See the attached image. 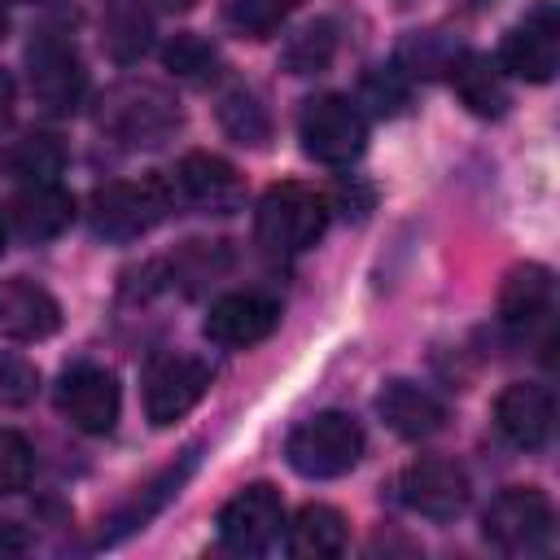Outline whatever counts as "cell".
<instances>
[{"label": "cell", "mask_w": 560, "mask_h": 560, "mask_svg": "<svg viewBox=\"0 0 560 560\" xmlns=\"http://www.w3.org/2000/svg\"><path fill=\"white\" fill-rule=\"evenodd\" d=\"M179 101L149 79L114 83L96 105V127L122 149H158L179 131Z\"/></svg>", "instance_id": "6da1fadb"}, {"label": "cell", "mask_w": 560, "mask_h": 560, "mask_svg": "<svg viewBox=\"0 0 560 560\" xmlns=\"http://www.w3.org/2000/svg\"><path fill=\"white\" fill-rule=\"evenodd\" d=\"M328 228V201L306 184H271L254 210V236L271 258L311 249Z\"/></svg>", "instance_id": "7a4b0ae2"}, {"label": "cell", "mask_w": 560, "mask_h": 560, "mask_svg": "<svg viewBox=\"0 0 560 560\" xmlns=\"http://www.w3.org/2000/svg\"><path fill=\"white\" fill-rule=\"evenodd\" d=\"M175 201L171 179H118L88 197V228L101 241H136L166 219Z\"/></svg>", "instance_id": "3957f363"}, {"label": "cell", "mask_w": 560, "mask_h": 560, "mask_svg": "<svg viewBox=\"0 0 560 560\" xmlns=\"http://www.w3.org/2000/svg\"><path fill=\"white\" fill-rule=\"evenodd\" d=\"M359 455H363V429L346 411H319V416L302 420L284 442L289 468L311 477V481H328V477L350 472L359 464Z\"/></svg>", "instance_id": "277c9868"}, {"label": "cell", "mask_w": 560, "mask_h": 560, "mask_svg": "<svg viewBox=\"0 0 560 560\" xmlns=\"http://www.w3.org/2000/svg\"><path fill=\"white\" fill-rule=\"evenodd\" d=\"M298 140H302L306 158H315L324 166H346V162H354L363 153L368 122H363L354 101H346L337 92H324V96H311L302 105Z\"/></svg>", "instance_id": "5b68a950"}, {"label": "cell", "mask_w": 560, "mask_h": 560, "mask_svg": "<svg viewBox=\"0 0 560 560\" xmlns=\"http://www.w3.org/2000/svg\"><path fill=\"white\" fill-rule=\"evenodd\" d=\"M481 534L499 547V551H512V556H529V551H542L556 534V512H551V499L538 490V486H512V490H499L481 516Z\"/></svg>", "instance_id": "8992f818"}, {"label": "cell", "mask_w": 560, "mask_h": 560, "mask_svg": "<svg viewBox=\"0 0 560 560\" xmlns=\"http://www.w3.org/2000/svg\"><path fill=\"white\" fill-rule=\"evenodd\" d=\"M280 525H284V503H280V490L267 481L236 490L219 508V538L236 556H262L280 538Z\"/></svg>", "instance_id": "52a82bcc"}, {"label": "cell", "mask_w": 560, "mask_h": 560, "mask_svg": "<svg viewBox=\"0 0 560 560\" xmlns=\"http://www.w3.org/2000/svg\"><path fill=\"white\" fill-rule=\"evenodd\" d=\"M26 79H31V96L48 109V114H74L88 88V70L79 61V52L61 39V35H39L26 48Z\"/></svg>", "instance_id": "ba28073f"}, {"label": "cell", "mask_w": 560, "mask_h": 560, "mask_svg": "<svg viewBox=\"0 0 560 560\" xmlns=\"http://www.w3.org/2000/svg\"><path fill=\"white\" fill-rule=\"evenodd\" d=\"M499 66L512 70L516 79L529 83H547L560 66V22H556V4L538 0L508 35L499 48Z\"/></svg>", "instance_id": "9c48e42d"}, {"label": "cell", "mask_w": 560, "mask_h": 560, "mask_svg": "<svg viewBox=\"0 0 560 560\" xmlns=\"http://www.w3.org/2000/svg\"><path fill=\"white\" fill-rule=\"evenodd\" d=\"M276 324H280V302L271 293H262V289H236V293H223V298L210 302L201 332L214 346L245 350V346L267 341L276 332Z\"/></svg>", "instance_id": "30bf717a"}, {"label": "cell", "mask_w": 560, "mask_h": 560, "mask_svg": "<svg viewBox=\"0 0 560 560\" xmlns=\"http://www.w3.org/2000/svg\"><path fill=\"white\" fill-rule=\"evenodd\" d=\"M210 389V368L188 354H162L144 372V416L153 424H175Z\"/></svg>", "instance_id": "8fae6325"}, {"label": "cell", "mask_w": 560, "mask_h": 560, "mask_svg": "<svg viewBox=\"0 0 560 560\" xmlns=\"http://www.w3.org/2000/svg\"><path fill=\"white\" fill-rule=\"evenodd\" d=\"M57 407H61V416L74 429H83V433H109L114 420H118L122 394H118L114 372H105L96 363H74L57 381Z\"/></svg>", "instance_id": "7c38bea8"}, {"label": "cell", "mask_w": 560, "mask_h": 560, "mask_svg": "<svg viewBox=\"0 0 560 560\" xmlns=\"http://www.w3.org/2000/svg\"><path fill=\"white\" fill-rule=\"evenodd\" d=\"M468 472L455 464V459H416L402 468L398 477V499L429 516V521H455L464 508H468Z\"/></svg>", "instance_id": "4fadbf2b"}, {"label": "cell", "mask_w": 560, "mask_h": 560, "mask_svg": "<svg viewBox=\"0 0 560 560\" xmlns=\"http://www.w3.org/2000/svg\"><path fill=\"white\" fill-rule=\"evenodd\" d=\"M57 328H61V306L44 284L26 276L0 280V337L4 341H44Z\"/></svg>", "instance_id": "5bb4252c"}, {"label": "cell", "mask_w": 560, "mask_h": 560, "mask_svg": "<svg viewBox=\"0 0 560 560\" xmlns=\"http://www.w3.org/2000/svg\"><path fill=\"white\" fill-rule=\"evenodd\" d=\"M171 188H175L188 206H197V210H214V214L236 210L241 197H245V184H241L236 166L223 162L219 153H188V158L175 166Z\"/></svg>", "instance_id": "9a60e30c"}, {"label": "cell", "mask_w": 560, "mask_h": 560, "mask_svg": "<svg viewBox=\"0 0 560 560\" xmlns=\"http://www.w3.org/2000/svg\"><path fill=\"white\" fill-rule=\"evenodd\" d=\"M494 424H499V433H503L512 446L538 451V446H547V438H551L556 402H551V394H547L542 385L516 381V385H508V389L494 398Z\"/></svg>", "instance_id": "2e32d148"}, {"label": "cell", "mask_w": 560, "mask_h": 560, "mask_svg": "<svg viewBox=\"0 0 560 560\" xmlns=\"http://www.w3.org/2000/svg\"><path fill=\"white\" fill-rule=\"evenodd\" d=\"M192 468H197V446H188L175 464H166L153 481H144L118 512H114V521H109V529H101V542L109 547V542H118V538H127V534H136V529H144L175 494H179V486L192 477Z\"/></svg>", "instance_id": "e0dca14e"}, {"label": "cell", "mask_w": 560, "mask_h": 560, "mask_svg": "<svg viewBox=\"0 0 560 560\" xmlns=\"http://www.w3.org/2000/svg\"><path fill=\"white\" fill-rule=\"evenodd\" d=\"M74 223V197L52 179H31L13 197V228L26 241H52Z\"/></svg>", "instance_id": "ac0fdd59"}, {"label": "cell", "mask_w": 560, "mask_h": 560, "mask_svg": "<svg viewBox=\"0 0 560 560\" xmlns=\"http://www.w3.org/2000/svg\"><path fill=\"white\" fill-rule=\"evenodd\" d=\"M551 311V271L542 262H521L508 271L499 289V319L508 332L525 337Z\"/></svg>", "instance_id": "d6986e66"}, {"label": "cell", "mask_w": 560, "mask_h": 560, "mask_svg": "<svg viewBox=\"0 0 560 560\" xmlns=\"http://www.w3.org/2000/svg\"><path fill=\"white\" fill-rule=\"evenodd\" d=\"M376 411L398 438H429V433H438L446 424V407L429 389H420L411 381H389L376 394Z\"/></svg>", "instance_id": "ffe728a7"}, {"label": "cell", "mask_w": 560, "mask_h": 560, "mask_svg": "<svg viewBox=\"0 0 560 560\" xmlns=\"http://www.w3.org/2000/svg\"><path fill=\"white\" fill-rule=\"evenodd\" d=\"M446 74H451V88H455V96L472 109V114H481V118H499L503 109H508V83H503V70L486 57V52H455L451 57V66H446Z\"/></svg>", "instance_id": "44dd1931"}, {"label": "cell", "mask_w": 560, "mask_h": 560, "mask_svg": "<svg viewBox=\"0 0 560 560\" xmlns=\"http://www.w3.org/2000/svg\"><path fill=\"white\" fill-rule=\"evenodd\" d=\"M346 547V516L328 503H306L298 508L289 525V551L298 560H328Z\"/></svg>", "instance_id": "7402d4cb"}, {"label": "cell", "mask_w": 560, "mask_h": 560, "mask_svg": "<svg viewBox=\"0 0 560 560\" xmlns=\"http://www.w3.org/2000/svg\"><path fill=\"white\" fill-rule=\"evenodd\" d=\"M219 122L236 144H249V149L267 144V136H271V118L249 88H228L219 96Z\"/></svg>", "instance_id": "603a6c76"}, {"label": "cell", "mask_w": 560, "mask_h": 560, "mask_svg": "<svg viewBox=\"0 0 560 560\" xmlns=\"http://www.w3.org/2000/svg\"><path fill=\"white\" fill-rule=\"evenodd\" d=\"M298 4H302V0H228V22H232L241 35L262 39V35H271Z\"/></svg>", "instance_id": "cb8c5ba5"}, {"label": "cell", "mask_w": 560, "mask_h": 560, "mask_svg": "<svg viewBox=\"0 0 560 560\" xmlns=\"http://www.w3.org/2000/svg\"><path fill=\"white\" fill-rule=\"evenodd\" d=\"M332 48H337L332 22H315L302 35H293V44L284 48V66L293 74H315V70H324L332 61Z\"/></svg>", "instance_id": "d4e9b609"}, {"label": "cell", "mask_w": 560, "mask_h": 560, "mask_svg": "<svg viewBox=\"0 0 560 560\" xmlns=\"http://www.w3.org/2000/svg\"><path fill=\"white\" fill-rule=\"evenodd\" d=\"M162 57H166V66H171L179 79H192V83H206V79L214 74V66H219L214 44L201 39V35H175Z\"/></svg>", "instance_id": "484cf974"}, {"label": "cell", "mask_w": 560, "mask_h": 560, "mask_svg": "<svg viewBox=\"0 0 560 560\" xmlns=\"http://www.w3.org/2000/svg\"><path fill=\"white\" fill-rule=\"evenodd\" d=\"M35 472V455L31 442L18 429H0V494H18L31 486Z\"/></svg>", "instance_id": "4316f807"}, {"label": "cell", "mask_w": 560, "mask_h": 560, "mask_svg": "<svg viewBox=\"0 0 560 560\" xmlns=\"http://www.w3.org/2000/svg\"><path fill=\"white\" fill-rule=\"evenodd\" d=\"M61 144L52 140V136H26L22 144H18V153H13V166H18V175H26V179H52L57 171H61Z\"/></svg>", "instance_id": "83f0119b"}, {"label": "cell", "mask_w": 560, "mask_h": 560, "mask_svg": "<svg viewBox=\"0 0 560 560\" xmlns=\"http://www.w3.org/2000/svg\"><path fill=\"white\" fill-rule=\"evenodd\" d=\"M105 39H109V52H114L118 61H131V57H140V52L149 48V26H144L136 13H114Z\"/></svg>", "instance_id": "f1b7e54d"}, {"label": "cell", "mask_w": 560, "mask_h": 560, "mask_svg": "<svg viewBox=\"0 0 560 560\" xmlns=\"http://www.w3.org/2000/svg\"><path fill=\"white\" fill-rule=\"evenodd\" d=\"M363 92H368V101L376 105V114H394V109L407 101V79H402L398 66H389V70H372V74L363 79Z\"/></svg>", "instance_id": "f546056e"}, {"label": "cell", "mask_w": 560, "mask_h": 560, "mask_svg": "<svg viewBox=\"0 0 560 560\" xmlns=\"http://www.w3.org/2000/svg\"><path fill=\"white\" fill-rule=\"evenodd\" d=\"M35 394V368L13 354H0V402H26Z\"/></svg>", "instance_id": "4dcf8cb0"}, {"label": "cell", "mask_w": 560, "mask_h": 560, "mask_svg": "<svg viewBox=\"0 0 560 560\" xmlns=\"http://www.w3.org/2000/svg\"><path fill=\"white\" fill-rule=\"evenodd\" d=\"M13 118V79L0 70V127Z\"/></svg>", "instance_id": "1f68e13d"}, {"label": "cell", "mask_w": 560, "mask_h": 560, "mask_svg": "<svg viewBox=\"0 0 560 560\" xmlns=\"http://www.w3.org/2000/svg\"><path fill=\"white\" fill-rule=\"evenodd\" d=\"M144 9H153V13H184V9H192L197 0H140Z\"/></svg>", "instance_id": "d6a6232c"}, {"label": "cell", "mask_w": 560, "mask_h": 560, "mask_svg": "<svg viewBox=\"0 0 560 560\" xmlns=\"http://www.w3.org/2000/svg\"><path fill=\"white\" fill-rule=\"evenodd\" d=\"M9 35V13H4V4H0V39Z\"/></svg>", "instance_id": "836d02e7"}, {"label": "cell", "mask_w": 560, "mask_h": 560, "mask_svg": "<svg viewBox=\"0 0 560 560\" xmlns=\"http://www.w3.org/2000/svg\"><path fill=\"white\" fill-rule=\"evenodd\" d=\"M0 254H4V214H0Z\"/></svg>", "instance_id": "e575fe53"}]
</instances>
